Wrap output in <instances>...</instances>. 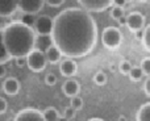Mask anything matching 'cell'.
I'll list each match as a JSON object with an SVG mask.
<instances>
[{
  "instance_id": "3",
  "label": "cell",
  "mask_w": 150,
  "mask_h": 121,
  "mask_svg": "<svg viewBox=\"0 0 150 121\" xmlns=\"http://www.w3.org/2000/svg\"><path fill=\"white\" fill-rule=\"evenodd\" d=\"M101 42L107 49H117L122 42V34L116 26H108L101 33Z\"/></svg>"
},
{
  "instance_id": "35",
  "label": "cell",
  "mask_w": 150,
  "mask_h": 121,
  "mask_svg": "<svg viewBox=\"0 0 150 121\" xmlns=\"http://www.w3.org/2000/svg\"><path fill=\"white\" fill-rule=\"evenodd\" d=\"M134 33H136V38H137V40H142V36H144V32H142V29H141V30L134 32Z\"/></svg>"
},
{
  "instance_id": "34",
  "label": "cell",
  "mask_w": 150,
  "mask_h": 121,
  "mask_svg": "<svg viewBox=\"0 0 150 121\" xmlns=\"http://www.w3.org/2000/svg\"><path fill=\"white\" fill-rule=\"evenodd\" d=\"M5 75H7V69H5L4 63H0V79L4 78Z\"/></svg>"
},
{
  "instance_id": "2",
  "label": "cell",
  "mask_w": 150,
  "mask_h": 121,
  "mask_svg": "<svg viewBox=\"0 0 150 121\" xmlns=\"http://www.w3.org/2000/svg\"><path fill=\"white\" fill-rule=\"evenodd\" d=\"M3 42L12 58L26 57L34 49L36 32L21 21H13L3 29Z\"/></svg>"
},
{
  "instance_id": "40",
  "label": "cell",
  "mask_w": 150,
  "mask_h": 121,
  "mask_svg": "<svg viewBox=\"0 0 150 121\" xmlns=\"http://www.w3.org/2000/svg\"><path fill=\"white\" fill-rule=\"evenodd\" d=\"M141 1H146V0H141Z\"/></svg>"
},
{
  "instance_id": "18",
  "label": "cell",
  "mask_w": 150,
  "mask_h": 121,
  "mask_svg": "<svg viewBox=\"0 0 150 121\" xmlns=\"http://www.w3.org/2000/svg\"><path fill=\"white\" fill-rule=\"evenodd\" d=\"M129 78H130V80H133V82H140L141 79L144 78V71L141 70V67H137V66H133L132 67V70L129 71Z\"/></svg>"
},
{
  "instance_id": "6",
  "label": "cell",
  "mask_w": 150,
  "mask_h": 121,
  "mask_svg": "<svg viewBox=\"0 0 150 121\" xmlns=\"http://www.w3.org/2000/svg\"><path fill=\"white\" fill-rule=\"evenodd\" d=\"M53 25H54V20L46 15H41L36 17V23H34V32L37 34H52Z\"/></svg>"
},
{
  "instance_id": "7",
  "label": "cell",
  "mask_w": 150,
  "mask_h": 121,
  "mask_svg": "<svg viewBox=\"0 0 150 121\" xmlns=\"http://www.w3.org/2000/svg\"><path fill=\"white\" fill-rule=\"evenodd\" d=\"M45 0H17V8L23 13L36 15L42 9Z\"/></svg>"
},
{
  "instance_id": "10",
  "label": "cell",
  "mask_w": 150,
  "mask_h": 121,
  "mask_svg": "<svg viewBox=\"0 0 150 121\" xmlns=\"http://www.w3.org/2000/svg\"><path fill=\"white\" fill-rule=\"evenodd\" d=\"M59 71L63 76L71 78L76 74L78 71V64L74 61V58H66L59 63Z\"/></svg>"
},
{
  "instance_id": "24",
  "label": "cell",
  "mask_w": 150,
  "mask_h": 121,
  "mask_svg": "<svg viewBox=\"0 0 150 121\" xmlns=\"http://www.w3.org/2000/svg\"><path fill=\"white\" fill-rule=\"evenodd\" d=\"M132 63H130L129 61H121L120 62V64H119V70H120V72L121 74H124V75H128L129 74V71L132 70Z\"/></svg>"
},
{
  "instance_id": "14",
  "label": "cell",
  "mask_w": 150,
  "mask_h": 121,
  "mask_svg": "<svg viewBox=\"0 0 150 121\" xmlns=\"http://www.w3.org/2000/svg\"><path fill=\"white\" fill-rule=\"evenodd\" d=\"M62 91L67 98H73V96L79 95L80 84L75 79H67L62 86Z\"/></svg>"
},
{
  "instance_id": "20",
  "label": "cell",
  "mask_w": 150,
  "mask_h": 121,
  "mask_svg": "<svg viewBox=\"0 0 150 121\" xmlns=\"http://www.w3.org/2000/svg\"><path fill=\"white\" fill-rule=\"evenodd\" d=\"M11 58L12 57H11L9 53H8L4 42H0V63H5V62H8Z\"/></svg>"
},
{
  "instance_id": "5",
  "label": "cell",
  "mask_w": 150,
  "mask_h": 121,
  "mask_svg": "<svg viewBox=\"0 0 150 121\" xmlns=\"http://www.w3.org/2000/svg\"><path fill=\"white\" fill-rule=\"evenodd\" d=\"M80 8L88 12H103L112 5V0H76Z\"/></svg>"
},
{
  "instance_id": "19",
  "label": "cell",
  "mask_w": 150,
  "mask_h": 121,
  "mask_svg": "<svg viewBox=\"0 0 150 121\" xmlns=\"http://www.w3.org/2000/svg\"><path fill=\"white\" fill-rule=\"evenodd\" d=\"M21 23L25 24V25L28 26H33L34 23H36V15H32V13H24L23 16H21Z\"/></svg>"
},
{
  "instance_id": "8",
  "label": "cell",
  "mask_w": 150,
  "mask_h": 121,
  "mask_svg": "<svg viewBox=\"0 0 150 121\" xmlns=\"http://www.w3.org/2000/svg\"><path fill=\"white\" fill-rule=\"evenodd\" d=\"M15 121H46L41 111L36 108H25L15 117Z\"/></svg>"
},
{
  "instance_id": "22",
  "label": "cell",
  "mask_w": 150,
  "mask_h": 121,
  "mask_svg": "<svg viewBox=\"0 0 150 121\" xmlns=\"http://www.w3.org/2000/svg\"><path fill=\"white\" fill-rule=\"evenodd\" d=\"M83 104H84V101H83L82 98H79V95L73 96V98H71L70 107H73L75 111H79V109H82L83 108Z\"/></svg>"
},
{
  "instance_id": "32",
  "label": "cell",
  "mask_w": 150,
  "mask_h": 121,
  "mask_svg": "<svg viewBox=\"0 0 150 121\" xmlns=\"http://www.w3.org/2000/svg\"><path fill=\"white\" fill-rule=\"evenodd\" d=\"M144 90H145L146 95L150 96V76H148V79H146L145 84H144Z\"/></svg>"
},
{
  "instance_id": "25",
  "label": "cell",
  "mask_w": 150,
  "mask_h": 121,
  "mask_svg": "<svg viewBox=\"0 0 150 121\" xmlns=\"http://www.w3.org/2000/svg\"><path fill=\"white\" fill-rule=\"evenodd\" d=\"M142 42L145 49L150 52V25L146 26V29L144 30V36H142Z\"/></svg>"
},
{
  "instance_id": "31",
  "label": "cell",
  "mask_w": 150,
  "mask_h": 121,
  "mask_svg": "<svg viewBox=\"0 0 150 121\" xmlns=\"http://www.w3.org/2000/svg\"><path fill=\"white\" fill-rule=\"evenodd\" d=\"M15 59H16V64L18 67L26 66V57H18V58H15Z\"/></svg>"
},
{
  "instance_id": "27",
  "label": "cell",
  "mask_w": 150,
  "mask_h": 121,
  "mask_svg": "<svg viewBox=\"0 0 150 121\" xmlns=\"http://www.w3.org/2000/svg\"><path fill=\"white\" fill-rule=\"evenodd\" d=\"M57 82H58V79H57V76H55L53 72H50V74H47L46 76H45V83H46L49 87L55 86V84H57Z\"/></svg>"
},
{
  "instance_id": "37",
  "label": "cell",
  "mask_w": 150,
  "mask_h": 121,
  "mask_svg": "<svg viewBox=\"0 0 150 121\" xmlns=\"http://www.w3.org/2000/svg\"><path fill=\"white\" fill-rule=\"evenodd\" d=\"M88 121H104L103 119H99V117H92V119H90Z\"/></svg>"
},
{
  "instance_id": "12",
  "label": "cell",
  "mask_w": 150,
  "mask_h": 121,
  "mask_svg": "<svg viewBox=\"0 0 150 121\" xmlns=\"http://www.w3.org/2000/svg\"><path fill=\"white\" fill-rule=\"evenodd\" d=\"M17 9V0H0V16L1 17H9Z\"/></svg>"
},
{
  "instance_id": "9",
  "label": "cell",
  "mask_w": 150,
  "mask_h": 121,
  "mask_svg": "<svg viewBox=\"0 0 150 121\" xmlns=\"http://www.w3.org/2000/svg\"><path fill=\"white\" fill-rule=\"evenodd\" d=\"M125 25L132 32L141 30L144 28V25H145V16L141 12H137V11L136 12H130L127 16V24Z\"/></svg>"
},
{
  "instance_id": "4",
  "label": "cell",
  "mask_w": 150,
  "mask_h": 121,
  "mask_svg": "<svg viewBox=\"0 0 150 121\" xmlns=\"http://www.w3.org/2000/svg\"><path fill=\"white\" fill-rule=\"evenodd\" d=\"M46 57L44 52H40L37 49H33L26 55V66L34 72H41L46 67Z\"/></svg>"
},
{
  "instance_id": "21",
  "label": "cell",
  "mask_w": 150,
  "mask_h": 121,
  "mask_svg": "<svg viewBox=\"0 0 150 121\" xmlns=\"http://www.w3.org/2000/svg\"><path fill=\"white\" fill-rule=\"evenodd\" d=\"M107 80H108V78H107V75L103 71H98L93 75V82L98 86H104L107 83Z\"/></svg>"
},
{
  "instance_id": "17",
  "label": "cell",
  "mask_w": 150,
  "mask_h": 121,
  "mask_svg": "<svg viewBox=\"0 0 150 121\" xmlns=\"http://www.w3.org/2000/svg\"><path fill=\"white\" fill-rule=\"evenodd\" d=\"M42 115H44V117H45L46 121H58V119L61 117L59 112H58L54 107H49V108H46L44 112H42Z\"/></svg>"
},
{
  "instance_id": "28",
  "label": "cell",
  "mask_w": 150,
  "mask_h": 121,
  "mask_svg": "<svg viewBox=\"0 0 150 121\" xmlns=\"http://www.w3.org/2000/svg\"><path fill=\"white\" fill-rule=\"evenodd\" d=\"M75 109L73 108V107H67V108L65 109V112H63V116L66 117V119H69V120H71L73 117L75 116Z\"/></svg>"
},
{
  "instance_id": "33",
  "label": "cell",
  "mask_w": 150,
  "mask_h": 121,
  "mask_svg": "<svg viewBox=\"0 0 150 121\" xmlns=\"http://www.w3.org/2000/svg\"><path fill=\"white\" fill-rule=\"evenodd\" d=\"M127 4V0H112V5H117V7H122Z\"/></svg>"
},
{
  "instance_id": "26",
  "label": "cell",
  "mask_w": 150,
  "mask_h": 121,
  "mask_svg": "<svg viewBox=\"0 0 150 121\" xmlns=\"http://www.w3.org/2000/svg\"><path fill=\"white\" fill-rule=\"evenodd\" d=\"M141 70L144 71V74L150 76V58H144L142 61H141V64H140Z\"/></svg>"
},
{
  "instance_id": "38",
  "label": "cell",
  "mask_w": 150,
  "mask_h": 121,
  "mask_svg": "<svg viewBox=\"0 0 150 121\" xmlns=\"http://www.w3.org/2000/svg\"><path fill=\"white\" fill-rule=\"evenodd\" d=\"M58 121H70V120H69V119H66V117L63 116V117H59V119H58Z\"/></svg>"
},
{
  "instance_id": "16",
  "label": "cell",
  "mask_w": 150,
  "mask_h": 121,
  "mask_svg": "<svg viewBox=\"0 0 150 121\" xmlns=\"http://www.w3.org/2000/svg\"><path fill=\"white\" fill-rule=\"evenodd\" d=\"M137 121H150V103H145L138 108L136 115Z\"/></svg>"
},
{
  "instance_id": "29",
  "label": "cell",
  "mask_w": 150,
  "mask_h": 121,
  "mask_svg": "<svg viewBox=\"0 0 150 121\" xmlns=\"http://www.w3.org/2000/svg\"><path fill=\"white\" fill-rule=\"evenodd\" d=\"M7 108H8L7 100H5L4 98H1V96H0V115L5 113V112H7Z\"/></svg>"
},
{
  "instance_id": "15",
  "label": "cell",
  "mask_w": 150,
  "mask_h": 121,
  "mask_svg": "<svg viewBox=\"0 0 150 121\" xmlns=\"http://www.w3.org/2000/svg\"><path fill=\"white\" fill-rule=\"evenodd\" d=\"M45 57H46V61L49 62V63H58V62H61L62 53H61V50L58 49L55 45H53V46H50L49 49L45 52Z\"/></svg>"
},
{
  "instance_id": "13",
  "label": "cell",
  "mask_w": 150,
  "mask_h": 121,
  "mask_svg": "<svg viewBox=\"0 0 150 121\" xmlns=\"http://www.w3.org/2000/svg\"><path fill=\"white\" fill-rule=\"evenodd\" d=\"M20 88H21V84L16 78H7L3 83V90L7 95L9 96H15L20 92Z\"/></svg>"
},
{
  "instance_id": "11",
  "label": "cell",
  "mask_w": 150,
  "mask_h": 121,
  "mask_svg": "<svg viewBox=\"0 0 150 121\" xmlns=\"http://www.w3.org/2000/svg\"><path fill=\"white\" fill-rule=\"evenodd\" d=\"M54 45L52 34H38L36 36V41H34V49L40 50V52H46L50 46Z\"/></svg>"
},
{
  "instance_id": "30",
  "label": "cell",
  "mask_w": 150,
  "mask_h": 121,
  "mask_svg": "<svg viewBox=\"0 0 150 121\" xmlns=\"http://www.w3.org/2000/svg\"><path fill=\"white\" fill-rule=\"evenodd\" d=\"M65 1L66 0H45V3H46L47 5H50V7H59V5H62Z\"/></svg>"
},
{
  "instance_id": "1",
  "label": "cell",
  "mask_w": 150,
  "mask_h": 121,
  "mask_svg": "<svg viewBox=\"0 0 150 121\" xmlns=\"http://www.w3.org/2000/svg\"><path fill=\"white\" fill-rule=\"evenodd\" d=\"M53 20L52 37L62 55L82 58L92 52L98 40V26L88 11L83 8H67Z\"/></svg>"
},
{
  "instance_id": "39",
  "label": "cell",
  "mask_w": 150,
  "mask_h": 121,
  "mask_svg": "<svg viewBox=\"0 0 150 121\" xmlns=\"http://www.w3.org/2000/svg\"><path fill=\"white\" fill-rule=\"evenodd\" d=\"M3 38H4V36H3V30H0V42H3Z\"/></svg>"
},
{
  "instance_id": "23",
  "label": "cell",
  "mask_w": 150,
  "mask_h": 121,
  "mask_svg": "<svg viewBox=\"0 0 150 121\" xmlns=\"http://www.w3.org/2000/svg\"><path fill=\"white\" fill-rule=\"evenodd\" d=\"M122 16H125V13H124V8L115 5V7L112 8V11H111V17L113 18V20H116V21H117L120 17H122Z\"/></svg>"
},
{
  "instance_id": "36",
  "label": "cell",
  "mask_w": 150,
  "mask_h": 121,
  "mask_svg": "<svg viewBox=\"0 0 150 121\" xmlns=\"http://www.w3.org/2000/svg\"><path fill=\"white\" fill-rule=\"evenodd\" d=\"M117 21H119L121 25H125V24H127V16H122V17H120Z\"/></svg>"
}]
</instances>
